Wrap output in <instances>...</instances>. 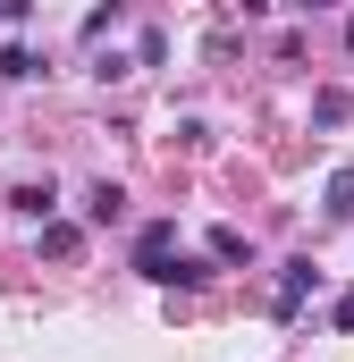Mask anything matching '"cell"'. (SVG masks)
Returning a JSON list of instances; mask_svg holds the SVG:
<instances>
[{"label": "cell", "mask_w": 354, "mask_h": 362, "mask_svg": "<svg viewBox=\"0 0 354 362\" xmlns=\"http://www.w3.org/2000/svg\"><path fill=\"white\" fill-rule=\"evenodd\" d=\"M329 329H346V337H354V295H338V303H329Z\"/></svg>", "instance_id": "30bf717a"}, {"label": "cell", "mask_w": 354, "mask_h": 362, "mask_svg": "<svg viewBox=\"0 0 354 362\" xmlns=\"http://www.w3.org/2000/svg\"><path fill=\"white\" fill-rule=\"evenodd\" d=\"M34 76H42L34 51H0V85H34Z\"/></svg>", "instance_id": "ba28073f"}, {"label": "cell", "mask_w": 354, "mask_h": 362, "mask_svg": "<svg viewBox=\"0 0 354 362\" xmlns=\"http://www.w3.org/2000/svg\"><path fill=\"white\" fill-rule=\"evenodd\" d=\"M177 262H185V253H177V219H152V228L135 236V270L152 278V286H177Z\"/></svg>", "instance_id": "6da1fadb"}, {"label": "cell", "mask_w": 354, "mask_h": 362, "mask_svg": "<svg viewBox=\"0 0 354 362\" xmlns=\"http://www.w3.org/2000/svg\"><path fill=\"white\" fill-rule=\"evenodd\" d=\"M118 211H127V194H118V185L101 177V185H93V194H85V219H101V228H110V219H118Z\"/></svg>", "instance_id": "5b68a950"}, {"label": "cell", "mask_w": 354, "mask_h": 362, "mask_svg": "<svg viewBox=\"0 0 354 362\" xmlns=\"http://www.w3.org/2000/svg\"><path fill=\"white\" fill-rule=\"evenodd\" d=\"M346 51H354V17H346Z\"/></svg>", "instance_id": "8fae6325"}, {"label": "cell", "mask_w": 354, "mask_h": 362, "mask_svg": "<svg viewBox=\"0 0 354 362\" xmlns=\"http://www.w3.org/2000/svg\"><path fill=\"white\" fill-rule=\"evenodd\" d=\"M312 295H321V270H312V262H287V278H278V303H270V312H278V320H295Z\"/></svg>", "instance_id": "7a4b0ae2"}, {"label": "cell", "mask_w": 354, "mask_h": 362, "mask_svg": "<svg viewBox=\"0 0 354 362\" xmlns=\"http://www.w3.org/2000/svg\"><path fill=\"white\" fill-rule=\"evenodd\" d=\"M211 262H253V245H245L236 228H211Z\"/></svg>", "instance_id": "9c48e42d"}, {"label": "cell", "mask_w": 354, "mask_h": 362, "mask_svg": "<svg viewBox=\"0 0 354 362\" xmlns=\"http://www.w3.org/2000/svg\"><path fill=\"white\" fill-rule=\"evenodd\" d=\"M8 211H17V219H42V228H51V211H59L51 177H42V185H17V194H8Z\"/></svg>", "instance_id": "3957f363"}, {"label": "cell", "mask_w": 354, "mask_h": 362, "mask_svg": "<svg viewBox=\"0 0 354 362\" xmlns=\"http://www.w3.org/2000/svg\"><path fill=\"white\" fill-rule=\"evenodd\" d=\"M346 110H354L346 85H321V101H312V118H321V127H346Z\"/></svg>", "instance_id": "8992f818"}, {"label": "cell", "mask_w": 354, "mask_h": 362, "mask_svg": "<svg viewBox=\"0 0 354 362\" xmlns=\"http://www.w3.org/2000/svg\"><path fill=\"white\" fill-rule=\"evenodd\" d=\"M42 253H51V262H76V253H85V228H76V219H51V228H42Z\"/></svg>", "instance_id": "277c9868"}, {"label": "cell", "mask_w": 354, "mask_h": 362, "mask_svg": "<svg viewBox=\"0 0 354 362\" xmlns=\"http://www.w3.org/2000/svg\"><path fill=\"white\" fill-rule=\"evenodd\" d=\"M321 211H329V219H354V169H338V177H329V194H321Z\"/></svg>", "instance_id": "52a82bcc"}]
</instances>
